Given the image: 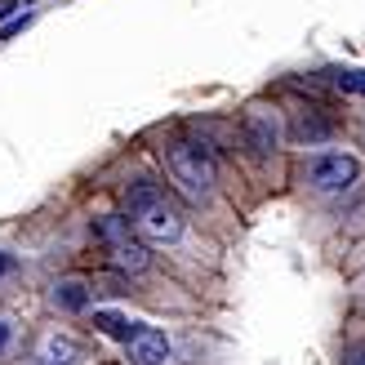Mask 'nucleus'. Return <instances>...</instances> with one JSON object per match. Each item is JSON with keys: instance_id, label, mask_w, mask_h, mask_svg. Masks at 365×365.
<instances>
[{"instance_id": "1", "label": "nucleus", "mask_w": 365, "mask_h": 365, "mask_svg": "<svg viewBox=\"0 0 365 365\" xmlns=\"http://www.w3.org/2000/svg\"><path fill=\"white\" fill-rule=\"evenodd\" d=\"M125 205H130V218H134V227L148 236V241L156 245H174L178 236H182V214L178 205L165 196V187L152 178H138L130 182V192H125Z\"/></svg>"}, {"instance_id": "2", "label": "nucleus", "mask_w": 365, "mask_h": 365, "mask_svg": "<svg viewBox=\"0 0 365 365\" xmlns=\"http://www.w3.org/2000/svg\"><path fill=\"white\" fill-rule=\"evenodd\" d=\"M165 165L174 174V182L182 192H187L192 200H205L214 192V182H218V165H214V156L205 143H170V152H165Z\"/></svg>"}, {"instance_id": "3", "label": "nucleus", "mask_w": 365, "mask_h": 365, "mask_svg": "<svg viewBox=\"0 0 365 365\" xmlns=\"http://www.w3.org/2000/svg\"><path fill=\"white\" fill-rule=\"evenodd\" d=\"M356 178H361L356 156H343V152H321V156L307 160V182H312L317 192H325V196L348 192Z\"/></svg>"}, {"instance_id": "4", "label": "nucleus", "mask_w": 365, "mask_h": 365, "mask_svg": "<svg viewBox=\"0 0 365 365\" xmlns=\"http://www.w3.org/2000/svg\"><path fill=\"white\" fill-rule=\"evenodd\" d=\"M125 356H130V365H170L174 356V343L165 330H156V325H143L130 334V343H125Z\"/></svg>"}, {"instance_id": "5", "label": "nucleus", "mask_w": 365, "mask_h": 365, "mask_svg": "<svg viewBox=\"0 0 365 365\" xmlns=\"http://www.w3.org/2000/svg\"><path fill=\"white\" fill-rule=\"evenodd\" d=\"M89 299H94V289H89V281L81 277H67L53 285V307H63V312H85Z\"/></svg>"}, {"instance_id": "6", "label": "nucleus", "mask_w": 365, "mask_h": 365, "mask_svg": "<svg viewBox=\"0 0 365 365\" xmlns=\"http://www.w3.org/2000/svg\"><path fill=\"white\" fill-rule=\"evenodd\" d=\"M107 254H112V267L125 272V277H138V272L152 267V254H148V245H143V241H125V245L107 250Z\"/></svg>"}, {"instance_id": "7", "label": "nucleus", "mask_w": 365, "mask_h": 365, "mask_svg": "<svg viewBox=\"0 0 365 365\" xmlns=\"http://www.w3.org/2000/svg\"><path fill=\"white\" fill-rule=\"evenodd\" d=\"M289 134H294V143H307V148H317V143L334 138V120H325V116H317V112H303V116H294Z\"/></svg>"}, {"instance_id": "8", "label": "nucleus", "mask_w": 365, "mask_h": 365, "mask_svg": "<svg viewBox=\"0 0 365 365\" xmlns=\"http://www.w3.org/2000/svg\"><path fill=\"white\" fill-rule=\"evenodd\" d=\"M245 138H250V148L254 152H277V120H272L267 112H250L245 116Z\"/></svg>"}, {"instance_id": "9", "label": "nucleus", "mask_w": 365, "mask_h": 365, "mask_svg": "<svg viewBox=\"0 0 365 365\" xmlns=\"http://www.w3.org/2000/svg\"><path fill=\"white\" fill-rule=\"evenodd\" d=\"M41 361L45 365H81V343L67 334H49L41 343Z\"/></svg>"}, {"instance_id": "10", "label": "nucleus", "mask_w": 365, "mask_h": 365, "mask_svg": "<svg viewBox=\"0 0 365 365\" xmlns=\"http://www.w3.org/2000/svg\"><path fill=\"white\" fill-rule=\"evenodd\" d=\"M94 236H98L107 250H116V245H125V241H134V236H130V218H120V214L98 218V223H94Z\"/></svg>"}, {"instance_id": "11", "label": "nucleus", "mask_w": 365, "mask_h": 365, "mask_svg": "<svg viewBox=\"0 0 365 365\" xmlns=\"http://www.w3.org/2000/svg\"><path fill=\"white\" fill-rule=\"evenodd\" d=\"M94 330L116 339V343H130V334L138 330V321H125L120 312H94Z\"/></svg>"}, {"instance_id": "12", "label": "nucleus", "mask_w": 365, "mask_h": 365, "mask_svg": "<svg viewBox=\"0 0 365 365\" xmlns=\"http://www.w3.org/2000/svg\"><path fill=\"white\" fill-rule=\"evenodd\" d=\"M325 81L343 94H361L365 98V71L361 67H325Z\"/></svg>"}, {"instance_id": "13", "label": "nucleus", "mask_w": 365, "mask_h": 365, "mask_svg": "<svg viewBox=\"0 0 365 365\" xmlns=\"http://www.w3.org/2000/svg\"><path fill=\"white\" fill-rule=\"evenodd\" d=\"M31 27V14H23V18H9V23H0V41H14L18 31H27Z\"/></svg>"}, {"instance_id": "14", "label": "nucleus", "mask_w": 365, "mask_h": 365, "mask_svg": "<svg viewBox=\"0 0 365 365\" xmlns=\"http://www.w3.org/2000/svg\"><path fill=\"white\" fill-rule=\"evenodd\" d=\"M343 365H365V343H352V348L343 352Z\"/></svg>"}, {"instance_id": "15", "label": "nucleus", "mask_w": 365, "mask_h": 365, "mask_svg": "<svg viewBox=\"0 0 365 365\" xmlns=\"http://www.w3.org/2000/svg\"><path fill=\"white\" fill-rule=\"evenodd\" d=\"M18 9H23V5H18V0H0V23H9V18H14Z\"/></svg>"}, {"instance_id": "16", "label": "nucleus", "mask_w": 365, "mask_h": 365, "mask_svg": "<svg viewBox=\"0 0 365 365\" xmlns=\"http://www.w3.org/2000/svg\"><path fill=\"white\" fill-rule=\"evenodd\" d=\"M5 348H9V325L0 321V352H5Z\"/></svg>"}, {"instance_id": "17", "label": "nucleus", "mask_w": 365, "mask_h": 365, "mask_svg": "<svg viewBox=\"0 0 365 365\" xmlns=\"http://www.w3.org/2000/svg\"><path fill=\"white\" fill-rule=\"evenodd\" d=\"M9 267H14V259H9V254H5V250H0V277H5V272H9Z\"/></svg>"}]
</instances>
